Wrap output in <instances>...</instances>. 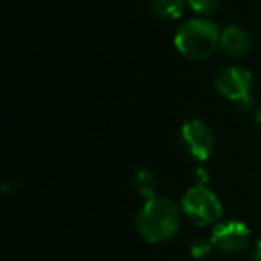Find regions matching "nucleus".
Here are the masks:
<instances>
[{
	"instance_id": "1",
	"label": "nucleus",
	"mask_w": 261,
	"mask_h": 261,
	"mask_svg": "<svg viewBox=\"0 0 261 261\" xmlns=\"http://www.w3.org/2000/svg\"><path fill=\"white\" fill-rule=\"evenodd\" d=\"M181 211L167 197H152L136 215V231L149 243L167 242L181 227Z\"/></svg>"
},
{
	"instance_id": "2",
	"label": "nucleus",
	"mask_w": 261,
	"mask_h": 261,
	"mask_svg": "<svg viewBox=\"0 0 261 261\" xmlns=\"http://www.w3.org/2000/svg\"><path fill=\"white\" fill-rule=\"evenodd\" d=\"M218 25L206 18H192L177 29L174 45L185 58L193 61L207 59L220 45Z\"/></svg>"
},
{
	"instance_id": "3",
	"label": "nucleus",
	"mask_w": 261,
	"mask_h": 261,
	"mask_svg": "<svg viewBox=\"0 0 261 261\" xmlns=\"http://www.w3.org/2000/svg\"><path fill=\"white\" fill-rule=\"evenodd\" d=\"M181 210L195 225L206 227L222 217V204L217 193L204 185H195L185 193L181 200Z\"/></svg>"
},
{
	"instance_id": "4",
	"label": "nucleus",
	"mask_w": 261,
	"mask_h": 261,
	"mask_svg": "<svg viewBox=\"0 0 261 261\" xmlns=\"http://www.w3.org/2000/svg\"><path fill=\"white\" fill-rule=\"evenodd\" d=\"M215 88L222 97L232 102H243L252 90V75L242 66H225L215 77Z\"/></svg>"
},
{
	"instance_id": "5",
	"label": "nucleus",
	"mask_w": 261,
	"mask_h": 261,
	"mask_svg": "<svg viewBox=\"0 0 261 261\" xmlns=\"http://www.w3.org/2000/svg\"><path fill=\"white\" fill-rule=\"evenodd\" d=\"M181 142L186 152L195 160H207L215 150V136L211 129L200 120H190L181 129Z\"/></svg>"
},
{
	"instance_id": "6",
	"label": "nucleus",
	"mask_w": 261,
	"mask_h": 261,
	"mask_svg": "<svg viewBox=\"0 0 261 261\" xmlns=\"http://www.w3.org/2000/svg\"><path fill=\"white\" fill-rule=\"evenodd\" d=\"M210 240L215 249H218L220 252L236 254L247 247L250 240V231L243 222L227 220L215 225Z\"/></svg>"
},
{
	"instance_id": "7",
	"label": "nucleus",
	"mask_w": 261,
	"mask_h": 261,
	"mask_svg": "<svg viewBox=\"0 0 261 261\" xmlns=\"http://www.w3.org/2000/svg\"><path fill=\"white\" fill-rule=\"evenodd\" d=\"M220 47L231 58H245L250 52L252 41H250V36L245 29L238 25H231L222 33Z\"/></svg>"
},
{
	"instance_id": "8",
	"label": "nucleus",
	"mask_w": 261,
	"mask_h": 261,
	"mask_svg": "<svg viewBox=\"0 0 261 261\" xmlns=\"http://www.w3.org/2000/svg\"><path fill=\"white\" fill-rule=\"evenodd\" d=\"M150 8L160 18L175 20L181 18L186 8V0H152Z\"/></svg>"
},
{
	"instance_id": "9",
	"label": "nucleus",
	"mask_w": 261,
	"mask_h": 261,
	"mask_svg": "<svg viewBox=\"0 0 261 261\" xmlns=\"http://www.w3.org/2000/svg\"><path fill=\"white\" fill-rule=\"evenodd\" d=\"M133 186L138 192V195L145 197L147 200L156 197L158 177L150 170H138L133 177Z\"/></svg>"
},
{
	"instance_id": "10",
	"label": "nucleus",
	"mask_w": 261,
	"mask_h": 261,
	"mask_svg": "<svg viewBox=\"0 0 261 261\" xmlns=\"http://www.w3.org/2000/svg\"><path fill=\"white\" fill-rule=\"evenodd\" d=\"M186 2H188V6L195 13L210 15V13H215L218 8H220L222 0H186Z\"/></svg>"
},
{
	"instance_id": "11",
	"label": "nucleus",
	"mask_w": 261,
	"mask_h": 261,
	"mask_svg": "<svg viewBox=\"0 0 261 261\" xmlns=\"http://www.w3.org/2000/svg\"><path fill=\"white\" fill-rule=\"evenodd\" d=\"M211 247H213L211 240L210 242H207V240H195L193 245H192V256L193 257H204L211 250Z\"/></svg>"
},
{
	"instance_id": "12",
	"label": "nucleus",
	"mask_w": 261,
	"mask_h": 261,
	"mask_svg": "<svg viewBox=\"0 0 261 261\" xmlns=\"http://www.w3.org/2000/svg\"><path fill=\"white\" fill-rule=\"evenodd\" d=\"M252 261H261V238L257 240V243H256V249H254Z\"/></svg>"
}]
</instances>
